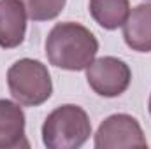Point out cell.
<instances>
[{
	"instance_id": "cell-8",
	"label": "cell",
	"mask_w": 151,
	"mask_h": 149,
	"mask_svg": "<svg viewBox=\"0 0 151 149\" xmlns=\"http://www.w3.org/2000/svg\"><path fill=\"white\" fill-rule=\"evenodd\" d=\"M123 39L132 51H151V4H139L123 23Z\"/></svg>"
},
{
	"instance_id": "cell-9",
	"label": "cell",
	"mask_w": 151,
	"mask_h": 149,
	"mask_svg": "<svg viewBox=\"0 0 151 149\" xmlns=\"http://www.w3.org/2000/svg\"><path fill=\"white\" fill-rule=\"evenodd\" d=\"M90 14L106 30L123 27L130 14L128 0H90Z\"/></svg>"
},
{
	"instance_id": "cell-6",
	"label": "cell",
	"mask_w": 151,
	"mask_h": 149,
	"mask_svg": "<svg viewBox=\"0 0 151 149\" xmlns=\"http://www.w3.org/2000/svg\"><path fill=\"white\" fill-rule=\"evenodd\" d=\"M28 149L25 135V112L19 104L0 100V149Z\"/></svg>"
},
{
	"instance_id": "cell-2",
	"label": "cell",
	"mask_w": 151,
	"mask_h": 149,
	"mask_svg": "<svg viewBox=\"0 0 151 149\" xmlns=\"http://www.w3.org/2000/svg\"><path fill=\"white\" fill-rule=\"evenodd\" d=\"M90 135V117L83 107L74 104L56 107L42 125V142L47 149H77Z\"/></svg>"
},
{
	"instance_id": "cell-4",
	"label": "cell",
	"mask_w": 151,
	"mask_h": 149,
	"mask_svg": "<svg viewBox=\"0 0 151 149\" xmlns=\"http://www.w3.org/2000/svg\"><path fill=\"white\" fill-rule=\"evenodd\" d=\"M86 81L90 88L106 98H114L123 95L132 81L130 67L114 56H102L93 60L86 69Z\"/></svg>"
},
{
	"instance_id": "cell-3",
	"label": "cell",
	"mask_w": 151,
	"mask_h": 149,
	"mask_svg": "<svg viewBox=\"0 0 151 149\" xmlns=\"http://www.w3.org/2000/svg\"><path fill=\"white\" fill-rule=\"evenodd\" d=\"M7 86L11 97L19 105L27 107H37L44 104L53 93V82L47 67L32 58L18 60L9 67Z\"/></svg>"
},
{
	"instance_id": "cell-10",
	"label": "cell",
	"mask_w": 151,
	"mask_h": 149,
	"mask_svg": "<svg viewBox=\"0 0 151 149\" xmlns=\"http://www.w3.org/2000/svg\"><path fill=\"white\" fill-rule=\"evenodd\" d=\"M32 21L55 19L65 7L67 0H19Z\"/></svg>"
},
{
	"instance_id": "cell-7",
	"label": "cell",
	"mask_w": 151,
	"mask_h": 149,
	"mask_svg": "<svg viewBox=\"0 0 151 149\" xmlns=\"http://www.w3.org/2000/svg\"><path fill=\"white\" fill-rule=\"evenodd\" d=\"M27 34V11L19 0H0V47H18Z\"/></svg>"
},
{
	"instance_id": "cell-1",
	"label": "cell",
	"mask_w": 151,
	"mask_h": 149,
	"mask_svg": "<svg viewBox=\"0 0 151 149\" xmlns=\"http://www.w3.org/2000/svg\"><path fill=\"white\" fill-rule=\"evenodd\" d=\"M97 51V37L86 27L74 21L56 23L46 39V56L49 63L63 70H84L95 60Z\"/></svg>"
},
{
	"instance_id": "cell-5",
	"label": "cell",
	"mask_w": 151,
	"mask_h": 149,
	"mask_svg": "<svg viewBox=\"0 0 151 149\" xmlns=\"http://www.w3.org/2000/svg\"><path fill=\"white\" fill-rule=\"evenodd\" d=\"M97 149L148 148V140L139 121L130 114H113L104 119L95 133Z\"/></svg>"
},
{
	"instance_id": "cell-11",
	"label": "cell",
	"mask_w": 151,
	"mask_h": 149,
	"mask_svg": "<svg viewBox=\"0 0 151 149\" xmlns=\"http://www.w3.org/2000/svg\"><path fill=\"white\" fill-rule=\"evenodd\" d=\"M150 114H151V97H150Z\"/></svg>"
}]
</instances>
